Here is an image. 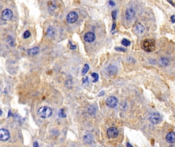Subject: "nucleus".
I'll list each match as a JSON object with an SVG mask.
<instances>
[{
    "mask_svg": "<svg viewBox=\"0 0 175 147\" xmlns=\"http://www.w3.org/2000/svg\"><path fill=\"white\" fill-rule=\"evenodd\" d=\"M13 16L12 11L9 9H5L2 13L1 18L3 20L8 21L11 20Z\"/></svg>",
    "mask_w": 175,
    "mask_h": 147,
    "instance_id": "nucleus-3",
    "label": "nucleus"
},
{
    "mask_svg": "<svg viewBox=\"0 0 175 147\" xmlns=\"http://www.w3.org/2000/svg\"><path fill=\"white\" fill-rule=\"evenodd\" d=\"M10 137L9 132L5 129H0V141L5 142Z\"/></svg>",
    "mask_w": 175,
    "mask_h": 147,
    "instance_id": "nucleus-7",
    "label": "nucleus"
},
{
    "mask_svg": "<svg viewBox=\"0 0 175 147\" xmlns=\"http://www.w3.org/2000/svg\"><path fill=\"white\" fill-rule=\"evenodd\" d=\"M33 147H39V145L38 143L37 142H35L33 143Z\"/></svg>",
    "mask_w": 175,
    "mask_h": 147,
    "instance_id": "nucleus-29",
    "label": "nucleus"
},
{
    "mask_svg": "<svg viewBox=\"0 0 175 147\" xmlns=\"http://www.w3.org/2000/svg\"><path fill=\"white\" fill-rule=\"evenodd\" d=\"M91 76L93 77V78H94V80L93 81V82H96L98 80V79H99L98 74H97V73H92L91 74Z\"/></svg>",
    "mask_w": 175,
    "mask_h": 147,
    "instance_id": "nucleus-19",
    "label": "nucleus"
},
{
    "mask_svg": "<svg viewBox=\"0 0 175 147\" xmlns=\"http://www.w3.org/2000/svg\"><path fill=\"white\" fill-rule=\"evenodd\" d=\"M88 81V77H87L86 78H84L82 79V81H83V83H85L86 82H87Z\"/></svg>",
    "mask_w": 175,
    "mask_h": 147,
    "instance_id": "nucleus-27",
    "label": "nucleus"
},
{
    "mask_svg": "<svg viewBox=\"0 0 175 147\" xmlns=\"http://www.w3.org/2000/svg\"><path fill=\"white\" fill-rule=\"evenodd\" d=\"M149 120L153 124H157L161 120V116L159 113H154L150 115Z\"/></svg>",
    "mask_w": 175,
    "mask_h": 147,
    "instance_id": "nucleus-5",
    "label": "nucleus"
},
{
    "mask_svg": "<svg viewBox=\"0 0 175 147\" xmlns=\"http://www.w3.org/2000/svg\"><path fill=\"white\" fill-rule=\"evenodd\" d=\"M39 51V49L38 47H34L32 49H29L28 51V53L30 55H34L37 54Z\"/></svg>",
    "mask_w": 175,
    "mask_h": 147,
    "instance_id": "nucleus-13",
    "label": "nucleus"
},
{
    "mask_svg": "<svg viewBox=\"0 0 175 147\" xmlns=\"http://www.w3.org/2000/svg\"><path fill=\"white\" fill-rule=\"evenodd\" d=\"M47 35L49 36H52L55 34V29L52 26H50L47 30Z\"/></svg>",
    "mask_w": 175,
    "mask_h": 147,
    "instance_id": "nucleus-15",
    "label": "nucleus"
},
{
    "mask_svg": "<svg viewBox=\"0 0 175 147\" xmlns=\"http://www.w3.org/2000/svg\"><path fill=\"white\" fill-rule=\"evenodd\" d=\"M115 50L118 51H120V52H124L125 51V49L124 48H123L122 47H116Z\"/></svg>",
    "mask_w": 175,
    "mask_h": 147,
    "instance_id": "nucleus-22",
    "label": "nucleus"
},
{
    "mask_svg": "<svg viewBox=\"0 0 175 147\" xmlns=\"http://www.w3.org/2000/svg\"><path fill=\"white\" fill-rule=\"evenodd\" d=\"M107 134L109 138H115L118 136L119 134V131L117 128H116V127H112L108 129L107 131Z\"/></svg>",
    "mask_w": 175,
    "mask_h": 147,
    "instance_id": "nucleus-8",
    "label": "nucleus"
},
{
    "mask_svg": "<svg viewBox=\"0 0 175 147\" xmlns=\"http://www.w3.org/2000/svg\"><path fill=\"white\" fill-rule=\"evenodd\" d=\"M127 147H132V146L131 145H130L129 143H127Z\"/></svg>",
    "mask_w": 175,
    "mask_h": 147,
    "instance_id": "nucleus-32",
    "label": "nucleus"
},
{
    "mask_svg": "<svg viewBox=\"0 0 175 147\" xmlns=\"http://www.w3.org/2000/svg\"><path fill=\"white\" fill-rule=\"evenodd\" d=\"M121 43L123 46H124L125 47H127V46H129L131 45V41L129 40H128L127 39H123L122 40Z\"/></svg>",
    "mask_w": 175,
    "mask_h": 147,
    "instance_id": "nucleus-18",
    "label": "nucleus"
},
{
    "mask_svg": "<svg viewBox=\"0 0 175 147\" xmlns=\"http://www.w3.org/2000/svg\"><path fill=\"white\" fill-rule=\"evenodd\" d=\"M78 19V15L77 12L72 11L70 12L67 17V22L70 24H73L76 22Z\"/></svg>",
    "mask_w": 175,
    "mask_h": 147,
    "instance_id": "nucleus-4",
    "label": "nucleus"
},
{
    "mask_svg": "<svg viewBox=\"0 0 175 147\" xmlns=\"http://www.w3.org/2000/svg\"><path fill=\"white\" fill-rule=\"evenodd\" d=\"M109 4H110L111 6H115V2H114V1H111H111H109Z\"/></svg>",
    "mask_w": 175,
    "mask_h": 147,
    "instance_id": "nucleus-26",
    "label": "nucleus"
},
{
    "mask_svg": "<svg viewBox=\"0 0 175 147\" xmlns=\"http://www.w3.org/2000/svg\"><path fill=\"white\" fill-rule=\"evenodd\" d=\"M166 141L170 144L175 143V132H171L166 136Z\"/></svg>",
    "mask_w": 175,
    "mask_h": 147,
    "instance_id": "nucleus-11",
    "label": "nucleus"
},
{
    "mask_svg": "<svg viewBox=\"0 0 175 147\" xmlns=\"http://www.w3.org/2000/svg\"><path fill=\"white\" fill-rule=\"evenodd\" d=\"M171 22L173 23H175V16H171Z\"/></svg>",
    "mask_w": 175,
    "mask_h": 147,
    "instance_id": "nucleus-25",
    "label": "nucleus"
},
{
    "mask_svg": "<svg viewBox=\"0 0 175 147\" xmlns=\"http://www.w3.org/2000/svg\"><path fill=\"white\" fill-rule=\"evenodd\" d=\"M136 30L139 33H142L144 31V27L141 24H138L136 26Z\"/></svg>",
    "mask_w": 175,
    "mask_h": 147,
    "instance_id": "nucleus-16",
    "label": "nucleus"
},
{
    "mask_svg": "<svg viewBox=\"0 0 175 147\" xmlns=\"http://www.w3.org/2000/svg\"><path fill=\"white\" fill-rule=\"evenodd\" d=\"M70 44L71 45V47H70V49L71 50H74V49H75L76 48V46H74V45H72V43H71V42L70 41L69 42Z\"/></svg>",
    "mask_w": 175,
    "mask_h": 147,
    "instance_id": "nucleus-24",
    "label": "nucleus"
},
{
    "mask_svg": "<svg viewBox=\"0 0 175 147\" xmlns=\"http://www.w3.org/2000/svg\"><path fill=\"white\" fill-rule=\"evenodd\" d=\"M141 48L146 52H153L155 50L156 48L155 41L153 39H145L141 44Z\"/></svg>",
    "mask_w": 175,
    "mask_h": 147,
    "instance_id": "nucleus-1",
    "label": "nucleus"
},
{
    "mask_svg": "<svg viewBox=\"0 0 175 147\" xmlns=\"http://www.w3.org/2000/svg\"><path fill=\"white\" fill-rule=\"evenodd\" d=\"M135 12L132 9H129L126 11L125 17L128 20H131L134 18L135 16Z\"/></svg>",
    "mask_w": 175,
    "mask_h": 147,
    "instance_id": "nucleus-12",
    "label": "nucleus"
},
{
    "mask_svg": "<svg viewBox=\"0 0 175 147\" xmlns=\"http://www.w3.org/2000/svg\"><path fill=\"white\" fill-rule=\"evenodd\" d=\"M89 69V66L87 64H85V65H84V67L82 70V71H81V73H82V75H85L88 71V70Z\"/></svg>",
    "mask_w": 175,
    "mask_h": 147,
    "instance_id": "nucleus-17",
    "label": "nucleus"
},
{
    "mask_svg": "<svg viewBox=\"0 0 175 147\" xmlns=\"http://www.w3.org/2000/svg\"><path fill=\"white\" fill-rule=\"evenodd\" d=\"M116 24H113V25H112V31H114L115 29V28H116Z\"/></svg>",
    "mask_w": 175,
    "mask_h": 147,
    "instance_id": "nucleus-30",
    "label": "nucleus"
},
{
    "mask_svg": "<svg viewBox=\"0 0 175 147\" xmlns=\"http://www.w3.org/2000/svg\"><path fill=\"white\" fill-rule=\"evenodd\" d=\"M0 111H1V110H0Z\"/></svg>",
    "mask_w": 175,
    "mask_h": 147,
    "instance_id": "nucleus-33",
    "label": "nucleus"
},
{
    "mask_svg": "<svg viewBox=\"0 0 175 147\" xmlns=\"http://www.w3.org/2000/svg\"><path fill=\"white\" fill-rule=\"evenodd\" d=\"M116 16H117V11L116 10H114L113 11H112V18L113 19H115L116 18Z\"/></svg>",
    "mask_w": 175,
    "mask_h": 147,
    "instance_id": "nucleus-23",
    "label": "nucleus"
},
{
    "mask_svg": "<svg viewBox=\"0 0 175 147\" xmlns=\"http://www.w3.org/2000/svg\"><path fill=\"white\" fill-rule=\"evenodd\" d=\"M53 114L52 110L51 108L47 106L40 107L38 111V114L43 118H47L52 116Z\"/></svg>",
    "mask_w": 175,
    "mask_h": 147,
    "instance_id": "nucleus-2",
    "label": "nucleus"
},
{
    "mask_svg": "<svg viewBox=\"0 0 175 147\" xmlns=\"http://www.w3.org/2000/svg\"><path fill=\"white\" fill-rule=\"evenodd\" d=\"M107 72L110 77H113L117 73V68L114 65H110L107 67Z\"/></svg>",
    "mask_w": 175,
    "mask_h": 147,
    "instance_id": "nucleus-10",
    "label": "nucleus"
},
{
    "mask_svg": "<svg viewBox=\"0 0 175 147\" xmlns=\"http://www.w3.org/2000/svg\"><path fill=\"white\" fill-rule=\"evenodd\" d=\"M24 38L26 39L29 38L31 36V33L29 31H26L24 33Z\"/></svg>",
    "mask_w": 175,
    "mask_h": 147,
    "instance_id": "nucleus-21",
    "label": "nucleus"
},
{
    "mask_svg": "<svg viewBox=\"0 0 175 147\" xmlns=\"http://www.w3.org/2000/svg\"><path fill=\"white\" fill-rule=\"evenodd\" d=\"M83 39L87 43H90L93 42L95 40L96 36L93 32H88L84 35Z\"/></svg>",
    "mask_w": 175,
    "mask_h": 147,
    "instance_id": "nucleus-9",
    "label": "nucleus"
},
{
    "mask_svg": "<svg viewBox=\"0 0 175 147\" xmlns=\"http://www.w3.org/2000/svg\"><path fill=\"white\" fill-rule=\"evenodd\" d=\"M83 141L87 144H91L93 141V137L91 134H86L83 137Z\"/></svg>",
    "mask_w": 175,
    "mask_h": 147,
    "instance_id": "nucleus-14",
    "label": "nucleus"
},
{
    "mask_svg": "<svg viewBox=\"0 0 175 147\" xmlns=\"http://www.w3.org/2000/svg\"><path fill=\"white\" fill-rule=\"evenodd\" d=\"M58 116L60 117H66V114L64 113V111L63 109H60L58 112Z\"/></svg>",
    "mask_w": 175,
    "mask_h": 147,
    "instance_id": "nucleus-20",
    "label": "nucleus"
},
{
    "mask_svg": "<svg viewBox=\"0 0 175 147\" xmlns=\"http://www.w3.org/2000/svg\"><path fill=\"white\" fill-rule=\"evenodd\" d=\"M167 1L168 2H169L170 4H171L173 6H175V4L174 3V2H172V0H167Z\"/></svg>",
    "mask_w": 175,
    "mask_h": 147,
    "instance_id": "nucleus-31",
    "label": "nucleus"
},
{
    "mask_svg": "<svg viewBox=\"0 0 175 147\" xmlns=\"http://www.w3.org/2000/svg\"><path fill=\"white\" fill-rule=\"evenodd\" d=\"M117 102L118 101L117 99H116V98L113 96H111L108 97L106 100L107 105L109 107L111 108H115L117 106Z\"/></svg>",
    "mask_w": 175,
    "mask_h": 147,
    "instance_id": "nucleus-6",
    "label": "nucleus"
},
{
    "mask_svg": "<svg viewBox=\"0 0 175 147\" xmlns=\"http://www.w3.org/2000/svg\"><path fill=\"white\" fill-rule=\"evenodd\" d=\"M104 94H105L104 91L102 90L101 92H100V93H99V94L98 96H99V97H101V96H103L104 95Z\"/></svg>",
    "mask_w": 175,
    "mask_h": 147,
    "instance_id": "nucleus-28",
    "label": "nucleus"
}]
</instances>
